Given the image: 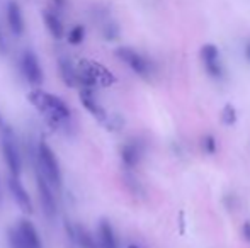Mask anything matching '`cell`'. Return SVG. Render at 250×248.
<instances>
[{
  "instance_id": "cell-1",
  "label": "cell",
  "mask_w": 250,
  "mask_h": 248,
  "mask_svg": "<svg viewBox=\"0 0 250 248\" xmlns=\"http://www.w3.org/2000/svg\"><path fill=\"white\" fill-rule=\"evenodd\" d=\"M27 99L41 114H44L48 123L53 124L55 128H63L66 124V121L72 117V111H70L68 104L62 97L55 95V94L44 92L41 89H34L29 92Z\"/></svg>"
},
{
  "instance_id": "cell-2",
  "label": "cell",
  "mask_w": 250,
  "mask_h": 248,
  "mask_svg": "<svg viewBox=\"0 0 250 248\" xmlns=\"http://www.w3.org/2000/svg\"><path fill=\"white\" fill-rule=\"evenodd\" d=\"M77 80H79V87L94 89L97 85H112L116 82V76L101 63L92 60H80L79 65H77Z\"/></svg>"
},
{
  "instance_id": "cell-3",
  "label": "cell",
  "mask_w": 250,
  "mask_h": 248,
  "mask_svg": "<svg viewBox=\"0 0 250 248\" xmlns=\"http://www.w3.org/2000/svg\"><path fill=\"white\" fill-rule=\"evenodd\" d=\"M36 158H38V167H40V172L44 175V179L50 182L51 187L60 189L63 184V175L62 169H60V162L56 158L55 152L51 150V146L46 141H40L36 150Z\"/></svg>"
},
{
  "instance_id": "cell-4",
  "label": "cell",
  "mask_w": 250,
  "mask_h": 248,
  "mask_svg": "<svg viewBox=\"0 0 250 248\" xmlns=\"http://www.w3.org/2000/svg\"><path fill=\"white\" fill-rule=\"evenodd\" d=\"M7 236L12 248H43L40 233L29 219H21L16 226L9 229Z\"/></svg>"
},
{
  "instance_id": "cell-5",
  "label": "cell",
  "mask_w": 250,
  "mask_h": 248,
  "mask_svg": "<svg viewBox=\"0 0 250 248\" xmlns=\"http://www.w3.org/2000/svg\"><path fill=\"white\" fill-rule=\"evenodd\" d=\"M0 150H2L3 160L12 177H21L22 172V158H21L19 148H17L16 138H14L12 129H5L0 136Z\"/></svg>"
},
{
  "instance_id": "cell-6",
  "label": "cell",
  "mask_w": 250,
  "mask_h": 248,
  "mask_svg": "<svg viewBox=\"0 0 250 248\" xmlns=\"http://www.w3.org/2000/svg\"><path fill=\"white\" fill-rule=\"evenodd\" d=\"M116 57L123 63H126L138 76L148 78L151 73H153V65H151V61L146 57H143L142 53H138L136 50H133V48H128V46L118 48V50H116Z\"/></svg>"
},
{
  "instance_id": "cell-7",
  "label": "cell",
  "mask_w": 250,
  "mask_h": 248,
  "mask_svg": "<svg viewBox=\"0 0 250 248\" xmlns=\"http://www.w3.org/2000/svg\"><path fill=\"white\" fill-rule=\"evenodd\" d=\"M21 70H22L24 78L27 80V83L34 87V89H40L41 83H43V68L40 65L36 53L31 50H26L21 57Z\"/></svg>"
},
{
  "instance_id": "cell-8",
  "label": "cell",
  "mask_w": 250,
  "mask_h": 248,
  "mask_svg": "<svg viewBox=\"0 0 250 248\" xmlns=\"http://www.w3.org/2000/svg\"><path fill=\"white\" fill-rule=\"evenodd\" d=\"M36 187H38V194H40V202H41V208H43V212L50 219L55 218L56 199H55V194H53V187L50 186V182L44 179V175L40 170H38V175H36Z\"/></svg>"
},
{
  "instance_id": "cell-9",
  "label": "cell",
  "mask_w": 250,
  "mask_h": 248,
  "mask_svg": "<svg viewBox=\"0 0 250 248\" xmlns=\"http://www.w3.org/2000/svg\"><path fill=\"white\" fill-rule=\"evenodd\" d=\"M201 60L206 68L208 75L213 78H221L223 76V65L220 60V51L214 44H204L201 48Z\"/></svg>"
},
{
  "instance_id": "cell-10",
  "label": "cell",
  "mask_w": 250,
  "mask_h": 248,
  "mask_svg": "<svg viewBox=\"0 0 250 248\" xmlns=\"http://www.w3.org/2000/svg\"><path fill=\"white\" fill-rule=\"evenodd\" d=\"M9 191L12 194V199L16 201V204L21 208V211L31 214L33 212V201H31L29 192L26 191V187L22 186V182L19 180V177H12L9 179Z\"/></svg>"
},
{
  "instance_id": "cell-11",
  "label": "cell",
  "mask_w": 250,
  "mask_h": 248,
  "mask_svg": "<svg viewBox=\"0 0 250 248\" xmlns=\"http://www.w3.org/2000/svg\"><path fill=\"white\" fill-rule=\"evenodd\" d=\"M79 97H80V102H82V106L87 109V113L92 114V117H96V119L101 121V123H105V119L109 117V114L105 113V109L99 104V100L96 99L92 89L82 87V89H80Z\"/></svg>"
},
{
  "instance_id": "cell-12",
  "label": "cell",
  "mask_w": 250,
  "mask_h": 248,
  "mask_svg": "<svg viewBox=\"0 0 250 248\" xmlns=\"http://www.w3.org/2000/svg\"><path fill=\"white\" fill-rule=\"evenodd\" d=\"M7 24H9L14 36H22L24 17H22L21 5L16 2V0H9V2H7Z\"/></svg>"
},
{
  "instance_id": "cell-13",
  "label": "cell",
  "mask_w": 250,
  "mask_h": 248,
  "mask_svg": "<svg viewBox=\"0 0 250 248\" xmlns=\"http://www.w3.org/2000/svg\"><path fill=\"white\" fill-rule=\"evenodd\" d=\"M142 155H143V150L140 143L129 141V143H126V145H123L121 160H123V163H125V167H128V169H135V167L142 162Z\"/></svg>"
},
{
  "instance_id": "cell-14",
  "label": "cell",
  "mask_w": 250,
  "mask_h": 248,
  "mask_svg": "<svg viewBox=\"0 0 250 248\" xmlns=\"http://www.w3.org/2000/svg\"><path fill=\"white\" fill-rule=\"evenodd\" d=\"M97 242L101 248H118V238L112 225L107 219H101L99 226H97Z\"/></svg>"
},
{
  "instance_id": "cell-15",
  "label": "cell",
  "mask_w": 250,
  "mask_h": 248,
  "mask_svg": "<svg viewBox=\"0 0 250 248\" xmlns=\"http://www.w3.org/2000/svg\"><path fill=\"white\" fill-rule=\"evenodd\" d=\"M58 70L60 76H62L63 83L66 87H79V80H77V66L73 65L68 58L62 57L58 60Z\"/></svg>"
},
{
  "instance_id": "cell-16",
  "label": "cell",
  "mask_w": 250,
  "mask_h": 248,
  "mask_svg": "<svg viewBox=\"0 0 250 248\" xmlns=\"http://www.w3.org/2000/svg\"><path fill=\"white\" fill-rule=\"evenodd\" d=\"M43 20L46 24V29L50 31V34L55 39H62L63 38V24L60 20V17L51 10H44L43 12Z\"/></svg>"
},
{
  "instance_id": "cell-17",
  "label": "cell",
  "mask_w": 250,
  "mask_h": 248,
  "mask_svg": "<svg viewBox=\"0 0 250 248\" xmlns=\"http://www.w3.org/2000/svg\"><path fill=\"white\" fill-rule=\"evenodd\" d=\"M83 38H85V27L83 26H73L72 29H70L68 33V43L70 44H80L83 41Z\"/></svg>"
},
{
  "instance_id": "cell-18",
  "label": "cell",
  "mask_w": 250,
  "mask_h": 248,
  "mask_svg": "<svg viewBox=\"0 0 250 248\" xmlns=\"http://www.w3.org/2000/svg\"><path fill=\"white\" fill-rule=\"evenodd\" d=\"M221 121H223L227 126H233L237 123V111L231 104H227L223 107V113H221Z\"/></svg>"
},
{
  "instance_id": "cell-19",
  "label": "cell",
  "mask_w": 250,
  "mask_h": 248,
  "mask_svg": "<svg viewBox=\"0 0 250 248\" xmlns=\"http://www.w3.org/2000/svg\"><path fill=\"white\" fill-rule=\"evenodd\" d=\"M102 34L107 41H114L116 38L119 36V27L116 22H105L104 27H102Z\"/></svg>"
},
{
  "instance_id": "cell-20",
  "label": "cell",
  "mask_w": 250,
  "mask_h": 248,
  "mask_svg": "<svg viewBox=\"0 0 250 248\" xmlns=\"http://www.w3.org/2000/svg\"><path fill=\"white\" fill-rule=\"evenodd\" d=\"M203 146H204V152H206L208 155H213V153L216 152V141H214L213 136H206L203 141Z\"/></svg>"
},
{
  "instance_id": "cell-21",
  "label": "cell",
  "mask_w": 250,
  "mask_h": 248,
  "mask_svg": "<svg viewBox=\"0 0 250 248\" xmlns=\"http://www.w3.org/2000/svg\"><path fill=\"white\" fill-rule=\"evenodd\" d=\"M0 55H7V41L5 36H3L2 27H0Z\"/></svg>"
},
{
  "instance_id": "cell-22",
  "label": "cell",
  "mask_w": 250,
  "mask_h": 248,
  "mask_svg": "<svg viewBox=\"0 0 250 248\" xmlns=\"http://www.w3.org/2000/svg\"><path fill=\"white\" fill-rule=\"evenodd\" d=\"M53 3L56 5V9L63 10L66 7V3H68V0H53Z\"/></svg>"
},
{
  "instance_id": "cell-23",
  "label": "cell",
  "mask_w": 250,
  "mask_h": 248,
  "mask_svg": "<svg viewBox=\"0 0 250 248\" xmlns=\"http://www.w3.org/2000/svg\"><path fill=\"white\" fill-rule=\"evenodd\" d=\"M244 236L250 242V221H247V223L244 225Z\"/></svg>"
},
{
  "instance_id": "cell-24",
  "label": "cell",
  "mask_w": 250,
  "mask_h": 248,
  "mask_svg": "<svg viewBox=\"0 0 250 248\" xmlns=\"http://www.w3.org/2000/svg\"><path fill=\"white\" fill-rule=\"evenodd\" d=\"M5 129H9V126H7V123L3 121V117H2V114H0V133L5 131Z\"/></svg>"
},
{
  "instance_id": "cell-25",
  "label": "cell",
  "mask_w": 250,
  "mask_h": 248,
  "mask_svg": "<svg viewBox=\"0 0 250 248\" xmlns=\"http://www.w3.org/2000/svg\"><path fill=\"white\" fill-rule=\"evenodd\" d=\"M245 55H247V60L250 61V43L247 44V48H245Z\"/></svg>"
},
{
  "instance_id": "cell-26",
  "label": "cell",
  "mask_w": 250,
  "mask_h": 248,
  "mask_svg": "<svg viewBox=\"0 0 250 248\" xmlns=\"http://www.w3.org/2000/svg\"><path fill=\"white\" fill-rule=\"evenodd\" d=\"M128 248H140V247H136V245H129Z\"/></svg>"
}]
</instances>
